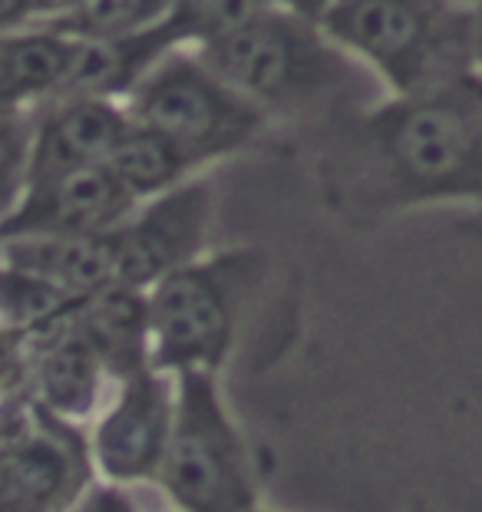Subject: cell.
Segmentation results:
<instances>
[{
    "mask_svg": "<svg viewBox=\"0 0 482 512\" xmlns=\"http://www.w3.org/2000/svg\"><path fill=\"white\" fill-rule=\"evenodd\" d=\"M80 40L37 30V34H0V110H17L37 96H57L73 70Z\"/></svg>",
    "mask_w": 482,
    "mask_h": 512,
    "instance_id": "2e32d148",
    "label": "cell"
},
{
    "mask_svg": "<svg viewBox=\"0 0 482 512\" xmlns=\"http://www.w3.org/2000/svg\"><path fill=\"white\" fill-rule=\"evenodd\" d=\"M73 328L86 337L113 384H126L152 370V331L146 291L113 281L86 294L73 314Z\"/></svg>",
    "mask_w": 482,
    "mask_h": 512,
    "instance_id": "4fadbf2b",
    "label": "cell"
},
{
    "mask_svg": "<svg viewBox=\"0 0 482 512\" xmlns=\"http://www.w3.org/2000/svg\"><path fill=\"white\" fill-rule=\"evenodd\" d=\"M327 205L350 222L482 199V80L456 76L380 110L337 113L314 146Z\"/></svg>",
    "mask_w": 482,
    "mask_h": 512,
    "instance_id": "6da1fadb",
    "label": "cell"
},
{
    "mask_svg": "<svg viewBox=\"0 0 482 512\" xmlns=\"http://www.w3.org/2000/svg\"><path fill=\"white\" fill-rule=\"evenodd\" d=\"M106 166L113 169V176L126 185L136 199H152L179 185V179L189 172V159L175 149L166 136H159L156 129L129 119V126L119 136L116 149L109 152Z\"/></svg>",
    "mask_w": 482,
    "mask_h": 512,
    "instance_id": "e0dca14e",
    "label": "cell"
},
{
    "mask_svg": "<svg viewBox=\"0 0 482 512\" xmlns=\"http://www.w3.org/2000/svg\"><path fill=\"white\" fill-rule=\"evenodd\" d=\"M251 512H261V509H251Z\"/></svg>",
    "mask_w": 482,
    "mask_h": 512,
    "instance_id": "4316f807",
    "label": "cell"
},
{
    "mask_svg": "<svg viewBox=\"0 0 482 512\" xmlns=\"http://www.w3.org/2000/svg\"><path fill=\"white\" fill-rule=\"evenodd\" d=\"M159 483L179 512L258 509L245 440L208 370L175 374V417Z\"/></svg>",
    "mask_w": 482,
    "mask_h": 512,
    "instance_id": "5b68a950",
    "label": "cell"
},
{
    "mask_svg": "<svg viewBox=\"0 0 482 512\" xmlns=\"http://www.w3.org/2000/svg\"><path fill=\"white\" fill-rule=\"evenodd\" d=\"M476 24H479V57H482V10L476 14Z\"/></svg>",
    "mask_w": 482,
    "mask_h": 512,
    "instance_id": "484cf974",
    "label": "cell"
},
{
    "mask_svg": "<svg viewBox=\"0 0 482 512\" xmlns=\"http://www.w3.org/2000/svg\"><path fill=\"white\" fill-rule=\"evenodd\" d=\"M212 209L215 192L205 179L179 182L169 192L152 195V202L113 232L119 285L149 291L172 271L202 258Z\"/></svg>",
    "mask_w": 482,
    "mask_h": 512,
    "instance_id": "ba28073f",
    "label": "cell"
},
{
    "mask_svg": "<svg viewBox=\"0 0 482 512\" xmlns=\"http://www.w3.org/2000/svg\"><path fill=\"white\" fill-rule=\"evenodd\" d=\"M93 486L90 440L27 390L0 397V512H70Z\"/></svg>",
    "mask_w": 482,
    "mask_h": 512,
    "instance_id": "52a82bcc",
    "label": "cell"
},
{
    "mask_svg": "<svg viewBox=\"0 0 482 512\" xmlns=\"http://www.w3.org/2000/svg\"><path fill=\"white\" fill-rule=\"evenodd\" d=\"M106 384H113L73 318L57 328L24 337V390L53 417L76 423L100 410Z\"/></svg>",
    "mask_w": 482,
    "mask_h": 512,
    "instance_id": "8fae6325",
    "label": "cell"
},
{
    "mask_svg": "<svg viewBox=\"0 0 482 512\" xmlns=\"http://www.w3.org/2000/svg\"><path fill=\"white\" fill-rule=\"evenodd\" d=\"M70 512H139V509H136L133 499H129V493L123 486L93 483L80 499H76Z\"/></svg>",
    "mask_w": 482,
    "mask_h": 512,
    "instance_id": "7402d4cb",
    "label": "cell"
},
{
    "mask_svg": "<svg viewBox=\"0 0 482 512\" xmlns=\"http://www.w3.org/2000/svg\"><path fill=\"white\" fill-rule=\"evenodd\" d=\"M83 298L67 294L37 275L0 265V324L20 337L43 334L70 321Z\"/></svg>",
    "mask_w": 482,
    "mask_h": 512,
    "instance_id": "ac0fdd59",
    "label": "cell"
},
{
    "mask_svg": "<svg viewBox=\"0 0 482 512\" xmlns=\"http://www.w3.org/2000/svg\"><path fill=\"white\" fill-rule=\"evenodd\" d=\"M0 265L20 268L76 298L116 281V245L106 235H24L0 238Z\"/></svg>",
    "mask_w": 482,
    "mask_h": 512,
    "instance_id": "9a60e30c",
    "label": "cell"
},
{
    "mask_svg": "<svg viewBox=\"0 0 482 512\" xmlns=\"http://www.w3.org/2000/svg\"><path fill=\"white\" fill-rule=\"evenodd\" d=\"M321 20L400 96L466 76L479 57L476 14L456 0H334Z\"/></svg>",
    "mask_w": 482,
    "mask_h": 512,
    "instance_id": "3957f363",
    "label": "cell"
},
{
    "mask_svg": "<svg viewBox=\"0 0 482 512\" xmlns=\"http://www.w3.org/2000/svg\"><path fill=\"white\" fill-rule=\"evenodd\" d=\"M294 14H301V17H308V20H321L324 17V10L334 4V0H284Z\"/></svg>",
    "mask_w": 482,
    "mask_h": 512,
    "instance_id": "d4e9b609",
    "label": "cell"
},
{
    "mask_svg": "<svg viewBox=\"0 0 482 512\" xmlns=\"http://www.w3.org/2000/svg\"><path fill=\"white\" fill-rule=\"evenodd\" d=\"M175 417V377L146 370L119 384L116 400L96 420L90 437L93 470L113 486L159 479Z\"/></svg>",
    "mask_w": 482,
    "mask_h": 512,
    "instance_id": "9c48e42d",
    "label": "cell"
},
{
    "mask_svg": "<svg viewBox=\"0 0 482 512\" xmlns=\"http://www.w3.org/2000/svg\"><path fill=\"white\" fill-rule=\"evenodd\" d=\"M136 195L109 166L76 169L67 176L30 185L7 219L0 238L24 235H106L136 212Z\"/></svg>",
    "mask_w": 482,
    "mask_h": 512,
    "instance_id": "30bf717a",
    "label": "cell"
},
{
    "mask_svg": "<svg viewBox=\"0 0 482 512\" xmlns=\"http://www.w3.org/2000/svg\"><path fill=\"white\" fill-rule=\"evenodd\" d=\"M34 133L30 119L17 110H0V219H7L27 192Z\"/></svg>",
    "mask_w": 482,
    "mask_h": 512,
    "instance_id": "44dd1931",
    "label": "cell"
},
{
    "mask_svg": "<svg viewBox=\"0 0 482 512\" xmlns=\"http://www.w3.org/2000/svg\"><path fill=\"white\" fill-rule=\"evenodd\" d=\"M175 512H179V509H175Z\"/></svg>",
    "mask_w": 482,
    "mask_h": 512,
    "instance_id": "83f0119b",
    "label": "cell"
},
{
    "mask_svg": "<svg viewBox=\"0 0 482 512\" xmlns=\"http://www.w3.org/2000/svg\"><path fill=\"white\" fill-rule=\"evenodd\" d=\"M268 4L271 0H172L166 20L175 27L179 40L212 43L261 17Z\"/></svg>",
    "mask_w": 482,
    "mask_h": 512,
    "instance_id": "ffe728a7",
    "label": "cell"
},
{
    "mask_svg": "<svg viewBox=\"0 0 482 512\" xmlns=\"http://www.w3.org/2000/svg\"><path fill=\"white\" fill-rule=\"evenodd\" d=\"M268 258L258 248H228L172 271L146 291L152 370L218 374L235 344L241 311L258 291Z\"/></svg>",
    "mask_w": 482,
    "mask_h": 512,
    "instance_id": "277c9868",
    "label": "cell"
},
{
    "mask_svg": "<svg viewBox=\"0 0 482 512\" xmlns=\"http://www.w3.org/2000/svg\"><path fill=\"white\" fill-rule=\"evenodd\" d=\"M129 119L166 136L192 169L248 146L265 126L255 103L189 57H162L142 76Z\"/></svg>",
    "mask_w": 482,
    "mask_h": 512,
    "instance_id": "8992f818",
    "label": "cell"
},
{
    "mask_svg": "<svg viewBox=\"0 0 482 512\" xmlns=\"http://www.w3.org/2000/svg\"><path fill=\"white\" fill-rule=\"evenodd\" d=\"M202 63L261 113H350L367 100V76L314 30V20L265 10L232 34L205 43Z\"/></svg>",
    "mask_w": 482,
    "mask_h": 512,
    "instance_id": "7a4b0ae2",
    "label": "cell"
},
{
    "mask_svg": "<svg viewBox=\"0 0 482 512\" xmlns=\"http://www.w3.org/2000/svg\"><path fill=\"white\" fill-rule=\"evenodd\" d=\"M90 4V0H30L27 4V17H47V20H57L63 14H73L76 7Z\"/></svg>",
    "mask_w": 482,
    "mask_h": 512,
    "instance_id": "603a6c76",
    "label": "cell"
},
{
    "mask_svg": "<svg viewBox=\"0 0 482 512\" xmlns=\"http://www.w3.org/2000/svg\"><path fill=\"white\" fill-rule=\"evenodd\" d=\"M169 10L172 0H90L73 14L50 20V30L76 40H109L156 27L159 20H166L162 14Z\"/></svg>",
    "mask_w": 482,
    "mask_h": 512,
    "instance_id": "d6986e66",
    "label": "cell"
},
{
    "mask_svg": "<svg viewBox=\"0 0 482 512\" xmlns=\"http://www.w3.org/2000/svg\"><path fill=\"white\" fill-rule=\"evenodd\" d=\"M27 4L30 0H0V34L7 27L20 24V20H27Z\"/></svg>",
    "mask_w": 482,
    "mask_h": 512,
    "instance_id": "cb8c5ba5",
    "label": "cell"
},
{
    "mask_svg": "<svg viewBox=\"0 0 482 512\" xmlns=\"http://www.w3.org/2000/svg\"><path fill=\"white\" fill-rule=\"evenodd\" d=\"M126 126L129 116L109 100H63L34 133L27 189L76 169L106 166Z\"/></svg>",
    "mask_w": 482,
    "mask_h": 512,
    "instance_id": "7c38bea8",
    "label": "cell"
},
{
    "mask_svg": "<svg viewBox=\"0 0 482 512\" xmlns=\"http://www.w3.org/2000/svg\"><path fill=\"white\" fill-rule=\"evenodd\" d=\"M175 43H182L169 20L146 27L139 34L109 37V40H80L73 70L57 93L60 100H109L116 93L136 90L162 57H169Z\"/></svg>",
    "mask_w": 482,
    "mask_h": 512,
    "instance_id": "5bb4252c",
    "label": "cell"
}]
</instances>
